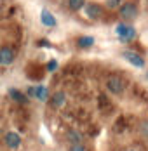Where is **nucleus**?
I'll list each match as a JSON object with an SVG mask.
<instances>
[{"label": "nucleus", "instance_id": "12", "mask_svg": "<svg viewBox=\"0 0 148 151\" xmlns=\"http://www.w3.org/2000/svg\"><path fill=\"white\" fill-rule=\"evenodd\" d=\"M82 139H84V136L78 130H68L66 132V141L70 144H82Z\"/></svg>", "mask_w": 148, "mask_h": 151}, {"label": "nucleus", "instance_id": "6", "mask_svg": "<svg viewBox=\"0 0 148 151\" xmlns=\"http://www.w3.org/2000/svg\"><path fill=\"white\" fill-rule=\"evenodd\" d=\"M122 56H124V59H127L133 66H136V68H145V59H143L138 52H134V50H126Z\"/></svg>", "mask_w": 148, "mask_h": 151}, {"label": "nucleus", "instance_id": "19", "mask_svg": "<svg viewBox=\"0 0 148 151\" xmlns=\"http://www.w3.org/2000/svg\"><path fill=\"white\" fill-rule=\"evenodd\" d=\"M129 151H136V150H129Z\"/></svg>", "mask_w": 148, "mask_h": 151}, {"label": "nucleus", "instance_id": "2", "mask_svg": "<svg viewBox=\"0 0 148 151\" xmlns=\"http://www.w3.org/2000/svg\"><path fill=\"white\" fill-rule=\"evenodd\" d=\"M106 89L112 92V94L118 96V94H122V92H124V89H126V82H124L120 76L112 75L108 80H106Z\"/></svg>", "mask_w": 148, "mask_h": 151}, {"label": "nucleus", "instance_id": "4", "mask_svg": "<svg viewBox=\"0 0 148 151\" xmlns=\"http://www.w3.org/2000/svg\"><path fill=\"white\" fill-rule=\"evenodd\" d=\"M4 142H5V146L9 150H17L21 146V136L17 132H14V130H9L4 136Z\"/></svg>", "mask_w": 148, "mask_h": 151}, {"label": "nucleus", "instance_id": "7", "mask_svg": "<svg viewBox=\"0 0 148 151\" xmlns=\"http://www.w3.org/2000/svg\"><path fill=\"white\" fill-rule=\"evenodd\" d=\"M7 94H9V97L12 99V101H16V103H19V104H28V96L25 94V92H21L19 89H14V87H11L9 91H7Z\"/></svg>", "mask_w": 148, "mask_h": 151}, {"label": "nucleus", "instance_id": "13", "mask_svg": "<svg viewBox=\"0 0 148 151\" xmlns=\"http://www.w3.org/2000/svg\"><path fill=\"white\" fill-rule=\"evenodd\" d=\"M92 44H94L92 37H80L77 40V45L80 47V49H89V47H92Z\"/></svg>", "mask_w": 148, "mask_h": 151}, {"label": "nucleus", "instance_id": "14", "mask_svg": "<svg viewBox=\"0 0 148 151\" xmlns=\"http://www.w3.org/2000/svg\"><path fill=\"white\" fill-rule=\"evenodd\" d=\"M86 5V0H68V7L72 11H80Z\"/></svg>", "mask_w": 148, "mask_h": 151}, {"label": "nucleus", "instance_id": "15", "mask_svg": "<svg viewBox=\"0 0 148 151\" xmlns=\"http://www.w3.org/2000/svg\"><path fill=\"white\" fill-rule=\"evenodd\" d=\"M56 70H58V61H49V63H47V71H49V73H52V71H56Z\"/></svg>", "mask_w": 148, "mask_h": 151}, {"label": "nucleus", "instance_id": "17", "mask_svg": "<svg viewBox=\"0 0 148 151\" xmlns=\"http://www.w3.org/2000/svg\"><path fill=\"white\" fill-rule=\"evenodd\" d=\"M120 2L122 0H106V7L108 9H117L118 5H120Z\"/></svg>", "mask_w": 148, "mask_h": 151}, {"label": "nucleus", "instance_id": "1", "mask_svg": "<svg viewBox=\"0 0 148 151\" xmlns=\"http://www.w3.org/2000/svg\"><path fill=\"white\" fill-rule=\"evenodd\" d=\"M115 33L118 35V38H120L122 42H131V40H134V38H136V30H134L131 24H126V23H120V24H117Z\"/></svg>", "mask_w": 148, "mask_h": 151}, {"label": "nucleus", "instance_id": "9", "mask_svg": "<svg viewBox=\"0 0 148 151\" xmlns=\"http://www.w3.org/2000/svg\"><path fill=\"white\" fill-rule=\"evenodd\" d=\"M33 97L35 99H38V101H49V89L45 87V85H35L33 87Z\"/></svg>", "mask_w": 148, "mask_h": 151}, {"label": "nucleus", "instance_id": "10", "mask_svg": "<svg viewBox=\"0 0 148 151\" xmlns=\"http://www.w3.org/2000/svg\"><path fill=\"white\" fill-rule=\"evenodd\" d=\"M40 21H42V24L47 26V28H54V26H56V17L51 14L47 9H44V11L40 12Z\"/></svg>", "mask_w": 148, "mask_h": 151}, {"label": "nucleus", "instance_id": "5", "mask_svg": "<svg viewBox=\"0 0 148 151\" xmlns=\"http://www.w3.org/2000/svg\"><path fill=\"white\" fill-rule=\"evenodd\" d=\"M118 14L122 16L124 19H134V17L138 16V7H136L134 4H131V2H126V4L120 5Z\"/></svg>", "mask_w": 148, "mask_h": 151}, {"label": "nucleus", "instance_id": "16", "mask_svg": "<svg viewBox=\"0 0 148 151\" xmlns=\"http://www.w3.org/2000/svg\"><path fill=\"white\" fill-rule=\"evenodd\" d=\"M68 151H87V148L84 144H70Z\"/></svg>", "mask_w": 148, "mask_h": 151}, {"label": "nucleus", "instance_id": "11", "mask_svg": "<svg viewBox=\"0 0 148 151\" xmlns=\"http://www.w3.org/2000/svg\"><path fill=\"white\" fill-rule=\"evenodd\" d=\"M84 7H86V14H87L91 19H96V17L101 16V7H99L98 4H86Z\"/></svg>", "mask_w": 148, "mask_h": 151}, {"label": "nucleus", "instance_id": "8", "mask_svg": "<svg viewBox=\"0 0 148 151\" xmlns=\"http://www.w3.org/2000/svg\"><path fill=\"white\" fill-rule=\"evenodd\" d=\"M49 103H51V106H52V108H63V106H65V103H66V94H65L63 91L54 92V94L49 97Z\"/></svg>", "mask_w": 148, "mask_h": 151}, {"label": "nucleus", "instance_id": "18", "mask_svg": "<svg viewBox=\"0 0 148 151\" xmlns=\"http://www.w3.org/2000/svg\"><path fill=\"white\" fill-rule=\"evenodd\" d=\"M38 45H40V47H47V45H49V42H47V40H40V42H38Z\"/></svg>", "mask_w": 148, "mask_h": 151}, {"label": "nucleus", "instance_id": "3", "mask_svg": "<svg viewBox=\"0 0 148 151\" xmlns=\"http://www.w3.org/2000/svg\"><path fill=\"white\" fill-rule=\"evenodd\" d=\"M16 59V52L12 47L9 45H4L0 47V66H9V64H12Z\"/></svg>", "mask_w": 148, "mask_h": 151}]
</instances>
